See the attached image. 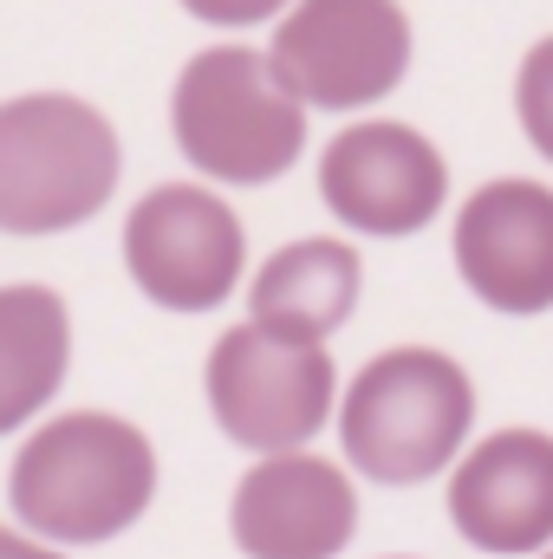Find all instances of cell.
Listing matches in <instances>:
<instances>
[{
    "mask_svg": "<svg viewBox=\"0 0 553 559\" xmlns=\"http://www.w3.org/2000/svg\"><path fill=\"white\" fill-rule=\"evenodd\" d=\"M169 138L183 163L228 189L280 182L306 156V105L286 92L261 46H202L169 92Z\"/></svg>",
    "mask_w": 553,
    "mask_h": 559,
    "instance_id": "3",
    "label": "cell"
},
{
    "mask_svg": "<svg viewBox=\"0 0 553 559\" xmlns=\"http://www.w3.org/2000/svg\"><path fill=\"white\" fill-rule=\"evenodd\" d=\"M72 371V306L59 286H0V436L26 429Z\"/></svg>",
    "mask_w": 553,
    "mask_h": 559,
    "instance_id": "13",
    "label": "cell"
},
{
    "mask_svg": "<svg viewBox=\"0 0 553 559\" xmlns=\"http://www.w3.org/2000/svg\"><path fill=\"white\" fill-rule=\"evenodd\" d=\"M202 391L215 429L255 455L306 449L339 411V365L326 345H293L261 325H228L209 345Z\"/></svg>",
    "mask_w": 553,
    "mask_h": 559,
    "instance_id": "6",
    "label": "cell"
},
{
    "mask_svg": "<svg viewBox=\"0 0 553 559\" xmlns=\"http://www.w3.org/2000/svg\"><path fill=\"white\" fill-rule=\"evenodd\" d=\"M541 559H553V547H548V554H541Z\"/></svg>",
    "mask_w": 553,
    "mask_h": 559,
    "instance_id": "17",
    "label": "cell"
},
{
    "mask_svg": "<svg viewBox=\"0 0 553 559\" xmlns=\"http://www.w3.org/2000/svg\"><path fill=\"white\" fill-rule=\"evenodd\" d=\"M449 521L475 554H548L553 547V436L495 429L449 475Z\"/></svg>",
    "mask_w": 553,
    "mask_h": 559,
    "instance_id": "11",
    "label": "cell"
},
{
    "mask_svg": "<svg viewBox=\"0 0 553 559\" xmlns=\"http://www.w3.org/2000/svg\"><path fill=\"white\" fill-rule=\"evenodd\" d=\"M475 429V384L436 345H391L358 365L339 397L345 468L378 488L436 481Z\"/></svg>",
    "mask_w": 553,
    "mask_h": 559,
    "instance_id": "2",
    "label": "cell"
},
{
    "mask_svg": "<svg viewBox=\"0 0 553 559\" xmlns=\"http://www.w3.org/2000/svg\"><path fill=\"white\" fill-rule=\"evenodd\" d=\"M391 559H404V554H391Z\"/></svg>",
    "mask_w": 553,
    "mask_h": 559,
    "instance_id": "18",
    "label": "cell"
},
{
    "mask_svg": "<svg viewBox=\"0 0 553 559\" xmlns=\"http://www.w3.org/2000/svg\"><path fill=\"white\" fill-rule=\"evenodd\" d=\"M365 293V261L345 235H306L286 241L248 280V325L293 338V345H326Z\"/></svg>",
    "mask_w": 553,
    "mask_h": 559,
    "instance_id": "12",
    "label": "cell"
},
{
    "mask_svg": "<svg viewBox=\"0 0 553 559\" xmlns=\"http://www.w3.org/2000/svg\"><path fill=\"white\" fill-rule=\"evenodd\" d=\"M150 501L156 449L118 411H66L39 423L7 468L13 521L52 547H105L125 527H138Z\"/></svg>",
    "mask_w": 553,
    "mask_h": 559,
    "instance_id": "1",
    "label": "cell"
},
{
    "mask_svg": "<svg viewBox=\"0 0 553 559\" xmlns=\"http://www.w3.org/2000/svg\"><path fill=\"white\" fill-rule=\"evenodd\" d=\"M228 534L248 559H339L358 534V488L313 449L261 455L235 481Z\"/></svg>",
    "mask_w": 553,
    "mask_h": 559,
    "instance_id": "10",
    "label": "cell"
},
{
    "mask_svg": "<svg viewBox=\"0 0 553 559\" xmlns=\"http://www.w3.org/2000/svg\"><path fill=\"white\" fill-rule=\"evenodd\" d=\"M0 559H66V547L26 534V527H0Z\"/></svg>",
    "mask_w": 553,
    "mask_h": 559,
    "instance_id": "16",
    "label": "cell"
},
{
    "mask_svg": "<svg viewBox=\"0 0 553 559\" xmlns=\"http://www.w3.org/2000/svg\"><path fill=\"white\" fill-rule=\"evenodd\" d=\"M125 176V143L79 92H20L0 105V235L85 228Z\"/></svg>",
    "mask_w": 553,
    "mask_h": 559,
    "instance_id": "4",
    "label": "cell"
},
{
    "mask_svg": "<svg viewBox=\"0 0 553 559\" xmlns=\"http://www.w3.org/2000/svg\"><path fill=\"white\" fill-rule=\"evenodd\" d=\"M515 118H521V138L553 163V33H541V39L521 52V72H515Z\"/></svg>",
    "mask_w": 553,
    "mask_h": 559,
    "instance_id": "14",
    "label": "cell"
},
{
    "mask_svg": "<svg viewBox=\"0 0 553 559\" xmlns=\"http://www.w3.org/2000/svg\"><path fill=\"white\" fill-rule=\"evenodd\" d=\"M125 274L163 312H215L248 280V228L209 182H156L125 215Z\"/></svg>",
    "mask_w": 553,
    "mask_h": 559,
    "instance_id": "7",
    "label": "cell"
},
{
    "mask_svg": "<svg viewBox=\"0 0 553 559\" xmlns=\"http://www.w3.org/2000/svg\"><path fill=\"white\" fill-rule=\"evenodd\" d=\"M293 0H183L189 20L202 26H222V33H242V26H261V20H280Z\"/></svg>",
    "mask_w": 553,
    "mask_h": 559,
    "instance_id": "15",
    "label": "cell"
},
{
    "mask_svg": "<svg viewBox=\"0 0 553 559\" xmlns=\"http://www.w3.org/2000/svg\"><path fill=\"white\" fill-rule=\"evenodd\" d=\"M411 13L398 0H293L268 66L306 111H372L411 72Z\"/></svg>",
    "mask_w": 553,
    "mask_h": 559,
    "instance_id": "5",
    "label": "cell"
},
{
    "mask_svg": "<svg viewBox=\"0 0 553 559\" xmlns=\"http://www.w3.org/2000/svg\"><path fill=\"white\" fill-rule=\"evenodd\" d=\"M449 163L416 124L398 118H358L319 150V202L339 228L404 241L443 215Z\"/></svg>",
    "mask_w": 553,
    "mask_h": 559,
    "instance_id": "8",
    "label": "cell"
},
{
    "mask_svg": "<svg viewBox=\"0 0 553 559\" xmlns=\"http://www.w3.org/2000/svg\"><path fill=\"white\" fill-rule=\"evenodd\" d=\"M462 286L508 319L553 306V189L534 176H495L456 209L449 235Z\"/></svg>",
    "mask_w": 553,
    "mask_h": 559,
    "instance_id": "9",
    "label": "cell"
}]
</instances>
